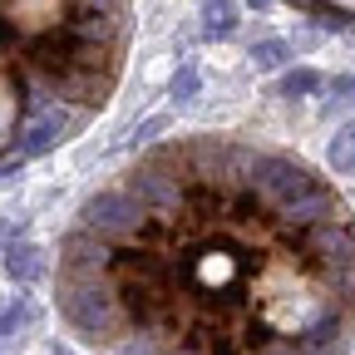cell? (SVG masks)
Here are the masks:
<instances>
[{"label":"cell","instance_id":"1","mask_svg":"<svg viewBox=\"0 0 355 355\" xmlns=\"http://www.w3.org/2000/svg\"><path fill=\"white\" fill-rule=\"evenodd\" d=\"M55 311L94 355H350L355 212L296 153L168 139L69 217Z\"/></svg>","mask_w":355,"mask_h":355},{"label":"cell","instance_id":"2","mask_svg":"<svg viewBox=\"0 0 355 355\" xmlns=\"http://www.w3.org/2000/svg\"><path fill=\"white\" fill-rule=\"evenodd\" d=\"M133 44V0H0V173L99 119Z\"/></svg>","mask_w":355,"mask_h":355},{"label":"cell","instance_id":"3","mask_svg":"<svg viewBox=\"0 0 355 355\" xmlns=\"http://www.w3.org/2000/svg\"><path fill=\"white\" fill-rule=\"evenodd\" d=\"M282 6L301 10L306 20H321V25H345V30H355V0H282Z\"/></svg>","mask_w":355,"mask_h":355},{"label":"cell","instance_id":"4","mask_svg":"<svg viewBox=\"0 0 355 355\" xmlns=\"http://www.w3.org/2000/svg\"><path fill=\"white\" fill-rule=\"evenodd\" d=\"M6 272H10L15 282H35V277H40V252H35L30 242H15V247L6 252Z\"/></svg>","mask_w":355,"mask_h":355},{"label":"cell","instance_id":"5","mask_svg":"<svg viewBox=\"0 0 355 355\" xmlns=\"http://www.w3.org/2000/svg\"><path fill=\"white\" fill-rule=\"evenodd\" d=\"M331 168L336 173H355V123H345L331 139Z\"/></svg>","mask_w":355,"mask_h":355},{"label":"cell","instance_id":"6","mask_svg":"<svg viewBox=\"0 0 355 355\" xmlns=\"http://www.w3.org/2000/svg\"><path fill=\"white\" fill-rule=\"evenodd\" d=\"M286 60H291L286 40H261V44H252V64H257V69H282Z\"/></svg>","mask_w":355,"mask_h":355},{"label":"cell","instance_id":"7","mask_svg":"<svg viewBox=\"0 0 355 355\" xmlns=\"http://www.w3.org/2000/svg\"><path fill=\"white\" fill-rule=\"evenodd\" d=\"M232 30H237V0L207 6V35H232Z\"/></svg>","mask_w":355,"mask_h":355},{"label":"cell","instance_id":"8","mask_svg":"<svg viewBox=\"0 0 355 355\" xmlns=\"http://www.w3.org/2000/svg\"><path fill=\"white\" fill-rule=\"evenodd\" d=\"M311 89H321V74H311V69H296V74H286L282 79V94H311Z\"/></svg>","mask_w":355,"mask_h":355},{"label":"cell","instance_id":"9","mask_svg":"<svg viewBox=\"0 0 355 355\" xmlns=\"http://www.w3.org/2000/svg\"><path fill=\"white\" fill-rule=\"evenodd\" d=\"M193 94H198V69L183 64V69H178V79H173V99H178V104H193Z\"/></svg>","mask_w":355,"mask_h":355},{"label":"cell","instance_id":"10","mask_svg":"<svg viewBox=\"0 0 355 355\" xmlns=\"http://www.w3.org/2000/svg\"><path fill=\"white\" fill-rule=\"evenodd\" d=\"M336 94H355V79H336Z\"/></svg>","mask_w":355,"mask_h":355},{"label":"cell","instance_id":"11","mask_svg":"<svg viewBox=\"0 0 355 355\" xmlns=\"http://www.w3.org/2000/svg\"><path fill=\"white\" fill-rule=\"evenodd\" d=\"M202 6H222V0H202Z\"/></svg>","mask_w":355,"mask_h":355},{"label":"cell","instance_id":"12","mask_svg":"<svg viewBox=\"0 0 355 355\" xmlns=\"http://www.w3.org/2000/svg\"><path fill=\"white\" fill-rule=\"evenodd\" d=\"M0 326H6V311H0Z\"/></svg>","mask_w":355,"mask_h":355}]
</instances>
